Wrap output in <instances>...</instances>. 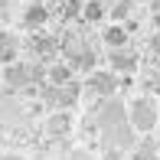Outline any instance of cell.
Listing matches in <instances>:
<instances>
[{
    "mask_svg": "<svg viewBox=\"0 0 160 160\" xmlns=\"http://www.w3.org/2000/svg\"><path fill=\"white\" fill-rule=\"evenodd\" d=\"M154 121H157V114H154V105H150V101H137V105L131 108V124L137 131H150Z\"/></svg>",
    "mask_w": 160,
    "mask_h": 160,
    "instance_id": "obj_1",
    "label": "cell"
},
{
    "mask_svg": "<svg viewBox=\"0 0 160 160\" xmlns=\"http://www.w3.org/2000/svg\"><path fill=\"white\" fill-rule=\"evenodd\" d=\"M13 59H17V46L7 33H0V65H10Z\"/></svg>",
    "mask_w": 160,
    "mask_h": 160,
    "instance_id": "obj_2",
    "label": "cell"
},
{
    "mask_svg": "<svg viewBox=\"0 0 160 160\" xmlns=\"http://www.w3.org/2000/svg\"><path fill=\"white\" fill-rule=\"evenodd\" d=\"M128 39V26H111V30H105V42L108 46H124Z\"/></svg>",
    "mask_w": 160,
    "mask_h": 160,
    "instance_id": "obj_3",
    "label": "cell"
},
{
    "mask_svg": "<svg viewBox=\"0 0 160 160\" xmlns=\"http://www.w3.org/2000/svg\"><path fill=\"white\" fill-rule=\"evenodd\" d=\"M23 20H26V26H42L46 23V10H42V7H30V10L23 13Z\"/></svg>",
    "mask_w": 160,
    "mask_h": 160,
    "instance_id": "obj_4",
    "label": "cell"
},
{
    "mask_svg": "<svg viewBox=\"0 0 160 160\" xmlns=\"http://www.w3.org/2000/svg\"><path fill=\"white\" fill-rule=\"evenodd\" d=\"M92 85H95L98 92H114V75H111V72H98Z\"/></svg>",
    "mask_w": 160,
    "mask_h": 160,
    "instance_id": "obj_5",
    "label": "cell"
},
{
    "mask_svg": "<svg viewBox=\"0 0 160 160\" xmlns=\"http://www.w3.org/2000/svg\"><path fill=\"white\" fill-rule=\"evenodd\" d=\"M7 82L10 85H23L26 82V69L23 65H10V69H7Z\"/></svg>",
    "mask_w": 160,
    "mask_h": 160,
    "instance_id": "obj_6",
    "label": "cell"
},
{
    "mask_svg": "<svg viewBox=\"0 0 160 160\" xmlns=\"http://www.w3.org/2000/svg\"><path fill=\"white\" fill-rule=\"evenodd\" d=\"M85 17H88V20H101V17H105V7H101V0H92V3L85 7Z\"/></svg>",
    "mask_w": 160,
    "mask_h": 160,
    "instance_id": "obj_7",
    "label": "cell"
},
{
    "mask_svg": "<svg viewBox=\"0 0 160 160\" xmlns=\"http://www.w3.org/2000/svg\"><path fill=\"white\" fill-rule=\"evenodd\" d=\"M65 124H69L65 118H52V121H49V128H56V134H62V128H65Z\"/></svg>",
    "mask_w": 160,
    "mask_h": 160,
    "instance_id": "obj_8",
    "label": "cell"
},
{
    "mask_svg": "<svg viewBox=\"0 0 160 160\" xmlns=\"http://www.w3.org/2000/svg\"><path fill=\"white\" fill-rule=\"evenodd\" d=\"M128 7H131V0H121V3L114 7V17H124V13H128Z\"/></svg>",
    "mask_w": 160,
    "mask_h": 160,
    "instance_id": "obj_9",
    "label": "cell"
},
{
    "mask_svg": "<svg viewBox=\"0 0 160 160\" xmlns=\"http://www.w3.org/2000/svg\"><path fill=\"white\" fill-rule=\"evenodd\" d=\"M150 10H154V17H160V0H150Z\"/></svg>",
    "mask_w": 160,
    "mask_h": 160,
    "instance_id": "obj_10",
    "label": "cell"
}]
</instances>
